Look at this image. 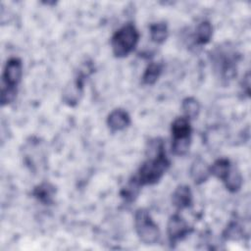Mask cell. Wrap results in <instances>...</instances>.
<instances>
[{
  "instance_id": "6",
  "label": "cell",
  "mask_w": 251,
  "mask_h": 251,
  "mask_svg": "<svg viewBox=\"0 0 251 251\" xmlns=\"http://www.w3.org/2000/svg\"><path fill=\"white\" fill-rule=\"evenodd\" d=\"M134 228L140 241L155 244L160 239V229L146 209H138L134 214Z\"/></svg>"
},
{
  "instance_id": "4",
  "label": "cell",
  "mask_w": 251,
  "mask_h": 251,
  "mask_svg": "<svg viewBox=\"0 0 251 251\" xmlns=\"http://www.w3.org/2000/svg\"><path fill=\"white\" fill-rule=\"evenodd\" d=\"M212 65L222 79H231L236 75L237 53L226 47H218L211 54Z\"/></svg>"
},
{
  "instance_id": "1",
  "label": "cell",
  "mask_w": 251,
  "mask_h": 251,
  "mask_svg": "<svg viewBox=\"0 0 251 251\" xmlns=\"http://www.w3.org/2000/svg\"><path fill=\"white\" fill-rule=\"evenodd\" d=\"M169 167L170 160L166 155L164 142L160 138H155L149 143V157L132 178L140 187L154 184L162 178Z\"/></svg>"
},
{
  "instance_id": "7",
  "label": "cell",
  "mask_w": 251,
  "mask_h": 251,
  "mask_svg": "<svg viewBox=\"0 0 251 251\" xmlns=\"http://www.w3.org/2000/svg\"><path fill=\"white\" fill-rule=\"evenodd\" d=\"M192 231V228L188 226L187 222L177 214L173 215L167 225V233L170 242L176 243L178 240L183 239Z\"/></svg>"
},
{
  "instance_id": "3",
  "label": "cell",
  "mask_w": 251,
  "mask_h": 251,
  "mask_svg": "<svg viewBox=\"0 0 251 251\" xmlns=\"http://www.w3.org/2000/svg\"><path fill=\"white\" fill-rule=\"evenodd\" d=\"M139 40V32L131 23L124 25L112 36L111 46L115 57L124 58L129 55L136 47Z\"/></svg>"
},
{
  "instance_id": "19",
  "label": "cell",
  "mask_w": 251,
  "mask_h": 251,
  "mask_svg": "<svg viewBox=\"0 0 251 251\" xmlns=\"http://www.w3.org/2000/svg\"><path fill=\"white\" fill-rule=\"evenodd\" d=\"M224 238L226 240L238 239L242 236L241 227L236 223H230L224 231Z\"/></svg>"
},
{
  "instance_id": "2",
  "label": "cell",
  "mask_w": 251,
  "mask_h": 251,
  "mask_svg": "<svg viewBox=\"0 0 251 251\" xmlns=\"http://www.w3.org/2000/svg\"><path fill=\"white\" fill-rule=\"evenodd\" d=\"M23 75V63L17 57L10 58L3 71L1 87V104L8 105L14 101L17 95V86Z\"/></svg>"
},
{
  "instance_id": "15",
  "label": "cell",
  "mask_w": 251,
  "mask_h": 251,
  "mask_svg": "<svg viewBox=\"0 0 251 251\" xmlns=\"http://www.w3.org/2000/svg\"><path fill=\"white\" fill-rule=\"evenodd\" d=\"M230 161L227 158H220L209 166L210 174L220 179H224L231 169Z\"/></svg>"
},
{
  "instance_id": "9",
  "label": "cell",
  "mask_w": 251,
  "mask_h": 251,
  "mask_svg": "<svg viewBox=\"0 0 251 251\" xmlns=\"http://www.w3.org/2000/svg\"><path fill=\"white\" fill-rule=\"evenodd\" d=\"M107 125L111 131H120L130 125V117L126 110L118 108L108 115Z\"/></svg>"
},
{
  "instance_id": "13",
  "label": "cell",
  "mask_w": 251,
  "mask_h": 251,
  "mask_svg": "<svg viewBox=\"0 0 251 251\" xmlns=\"http://www.w3.org/2000/svg\"><path fill=\"white\" fill-rule=\"evenodd\" d=\"M163 71V64L160 62H151L146 67L142 75V82L146 85L154 84L160 77Z\"/></svg>"
},
{
  "instance_id": "18",
  "label": "cell",
  "mask_w": 251,
  "mask_h": 251,
  "mask_svg": "<svg viewBox=\"0 0 251 251\" xmlns=\"http://www.w3.org/2000/svg\"><path fill=\"white\" fill-rule=\"evenodd\" d=\"M181 110L183 117L192 120L198 117L200 113V104L194 97H186L181 102Z\"/></svg>"
},
{
  "instance_id": "11",
  "label": "cell",
  "mask_w": 251,
  "mask_h": 251,
  "mask_svg": "<svg viewBox=\"0 0 251 251\" xmlns=\"http://www.w3.org/2000/svg\"><path fill=\"white\" fill-rule=\"evenodd\" d=\"M189 174L195 184L205 182L211 176L209 166L201 158H197L192 162L189 169Z\"/></svg>"
},
{
  "instance_id": "14",
  "label": "cell",
  "mask_w": 251,
  "mask_h": 251,
  "mask_svg": "<svg viewBox=\"0 0 251 251\" xmlns=\"http://www.w3.org/2000/svg\"><path fill=\"white\" fill-rule=\"evenodd\" d=\"M226 188L230 192H237L242 185L243 178L240 172L235 168L231 167L230 171L226 175V176L223 179Z\"/></svg>"
},
{
  "instance_id": "10",
  "label": "cell",
  "mask_w": 251,
  "mask_h": 251,
  "mask_svg": "<svg viewBox=\"0 0 251 251\" xmlns=\"http://www.w3.org/2000/svg\"><path fill=\"white\" fill-rule=\"evenodd\" d=\"M172 203L178 210L190 207L192 204V192L190 187L186 184L178 185L172 194Z\"/></svg>"
},
{
  "instance_id": "16",
  "label": "cell",
  "mask_w": 251,
  "mask_h": 251,
  "mask_svg": "<svg viewBox=\"0 0 251 251\" xmlns=\"http://www.w3.org/2000/svg\"><path fill=\"white\" fill-rule=\"evenodd\" d=\"M213 34V26L209 21L201 22L195 31V41L197 44L204 45L207 44Z\"/></svg>"
},
{
  "instance_id": "12",
  "label": "cell",
  "mask_w": 251,
  "mask_h": 251,
  "mask_svg": "<svg viewBox=\"0 0 251 251\" xmlns=\"http://www.w3.org/2000/svg\"><path fill=\"white\" fill-rule=\"evenodd\" d=\"M55 193V186L50 182H42L36 185L32 190V196L44 205H50L53 203Z\"/></svg>"
},
{
  "instance_id": "8",
  "label": "cell",
  "mask_w": 251,
  "mask_h": 251,
  "mask_svg": "<svg viewBox=\"0 0 251 251\" xmlns=\"http://www.w3.org/2000/svg\"><path fill=\"white\" fill-rule=\"evenodd\" d=\"M86 73L79 71L75 79L67 85L63 91V100L69 106H75L82 94V88Z\"/></svg>"
},
{
  "instance_id": "5",
  "label": "cell",
  "mask_w": 251,
  "mask_h": 251,
  "mask_svg": "<svg viewBox=\"0 0 251 251\" xmlns=\"http://www.w3.org/2000/svg\"><path fill=\"white\" fill-rule=\"evenodd\" d=\"M171 131L173 137L172 152L177 156L185 155L191 143L190 120L185 117L176 118L172 123Z\"/></svg>"
},
{
  "instance_id": "17",
  "label": "cell",
  "mask_w": 251,
  "mask_h": 251,
  "mask_svg": "<svg viewBox=\"0 0 251 251\" xmlns=\"http://www.w3.org/2000/svg\"><path fill=\"white\" fill-rule=\"evenodd\" d=\"M149 32H150V38L152 39V41H154L155 43L161 44L168 37V34H169L168 25L164 22L154 23L150 25Z\"/></svg>"
}]
</instances>
